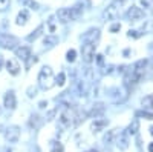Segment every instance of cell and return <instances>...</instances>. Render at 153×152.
<instances>
[{"label":"cell","mask_w":153,"mask_h":152,"mask_svg":"<svg viewBox=\"0 0 153 152\" xmlns=\"http://www.w3.org/2000/svg\"><path fill=\"white\" fill-rule=\"evenodd\" d=\"M121 6H123V0H115V2H112L103 12L104 20H117L121 16Z\"/></svg>","instance_id":"cell-4"},{"label":"cell","mask_w":153,"mask_h":152,"mask_svg":"<svg viewBox=\"0 0 153 152\" xmlns=\"http://www.w3.org/2000/svg\"><path fill=\"white\" fill-rule=\"evenodd\" d=\"M11 6V0H0V12L8 11Z\"/></svg>","instance_id":"cell-28"},{"label":"cell","mask_w":153,"mask_h":152,"mask_svg":"<svg viewBox=\"0 0 153 152\" xmlns=\"http://www.w3.org/2000/svg\"><path fill=\"white\" fill-rule=\"evenodd\" d=\"M51 152H65V148H63V145L60 142H52V145H51Z\"/></svg>","instance_id":"cell-26"},{"label":"cell","mask_w":153,"mask_h":152,"mask_svg":"<svg viewBox=\"0 0 153 152\" xmlns=\"http://www.w3.org/2000/svg\"><path fill=\"white\" fill-rule=\"evenodd\" d=\"M65 80H66V74L65 72H60L57 77H55V85L63 86V85H65Z\"/></svg>","instance_id":"cell-27"},{"label":"cell","mask_w":153,"mask_h":152,"mask_svg":"<svg viewBox=\"0 0 153 152\" xmlns=\"http://www.w3.org/2000/svg\"><path fill=\"white\" fill-rule=\"evenodd\" d=\"M19 2L22 3L23 8H29V9H34V11L40 9V5H38L37 2H34V0H19Z\"/></svg>","instance_id":"cell-20"},{"label":"cell","mask_w":153,"mask_h":152,"mask_svg":"<svg viewBox=\"0 0 153 152\" xmlns=\"http://www.w3.org/2000/svg\"><path fill=\"white\" fill-rule=\"evenodd\" d=\"M136 117H144L147 120H153V114L146 112V111H141V112H136Z\"/></svg>","instance_id":"cell-30"},{"label":"cell","mask_w":153,"mask_h":152,"mask_svg":"<svg viewBox=\"0 0 153 152\" xmlns=\"http://www.w3.org/2000/svg\"><path fill=\"white\" fill-rule=\"evenodd\" d=\"M57 19H58L60 23H68V22L74 20L71 8H61V9H58L57 11Z\"/></svg>","instance_id":"cell-10"},{"label":"cell","mask_w":153,"mask_h":152,"mask_svg":"<svg viewBox=\"0 0 153 152\" xmlns=\"http://www.w3.org/2000/svg\"><path fill=\"white\" fill-rule=\"evenodd\" d=\"M120 131H121V129H113V131H110V132L104 137V142H106V145H107V143H112V140H113V138L118 135V132H120Z\"/></svg>","instance_id":"cell-25"},{"label":"cell","mask_w":153,"mask_h":152,"mask_svg":"<svg viewBox=\"0 0 153 152\" xmlns=\"http://www.w3.org/2000/svg\"><path fill=\"white\" fill-rule=\"evenodd\" d=\"M37 60H38L37 57H32V55H29L26 60H25V61H26V69H29V68L34 65V63H37Z\"/></svg>","instance_id":"cell-31"},{"label":"cell","mask_w":153,"mask_h":152,"mask_svg":"<svg viewBox=\"0 0 153 152\" xmlns=\"http://www.w3.org/2000/svg\"><path fill=\"white\" fill-rule=\"evenodd\" d=\"M75 55H76V51H75V49H69L68 52H66L68 61H75Z\"/></svg>","instance_id":"cell-29"},{"label":"cell","mask_w":153,"mask_h":152,"mask_svg":"<svg viewBox=\"0 0 153 152\" xmlns=\"http://www.w3.org/2000/svg\"><path fill=\"white\" fill-rule=\"evenodd\" d=\"M146 66H147V60H139V61L135 63L129 71H127L126 77H124V85H126L127 89L135 88L139 82H141L143 75L146 72Z\"/></svg>","instance_id":"cell-1"},{"label":"cell","mask_w":153,"mask_h":152,"mask_svg":"<svg viewBox=\"0 0 153 152\" xmlns=\"http://www.w3.org/2000/svg\"><path fill=\"white\" fill-rule=\"evenodd\" d=\"M0 114H2V108H0Z\"/></svg>","instance_id":"cell-40"},{"label":"cell","mask_w":153,"mask_h":152,"mask_svg":"<svg viewBox=\"0 0 153 152\" xmlns=\"http://www.w3.org/2000/svg\"><path fill=\"white\" fill-rule=\"evenodd\" d=\"M120 29H121V23H115V25H112V26H110V32H117Z\"/></svg>","instance_id":"cell-33"},{"label":"cell","mask_w":153,"mask_h":152,"mask_svg":"<svg viewBox=\"0 0 153 152\" xmlns=\"http://www.w3.org/2000/svg\"><path fill=\"white\" fill-rule=\"evenodd\" d=\"M43 31H45V26H43V25H40V26H38L32 34H29V35L26 37V40H28V42H35V40L38 39V37H40V35L43 34Z\"/></svg>","instance_id":"cell-19"},{"label":"cell","mask_w":153,"mask_h":152,"mask_svg":"<svg viewBox=\"0 0 153 152\" xmlns=\"http://www.w3.org/2000/svg\"><path fill=\"white\" fill-rule=\"evenodd\" d=\"M100 39V29H89L84 35H83V40L84 42H91V43H97V40Z\"/></svg>","instance_id":"cell-14"},{"label":"cell","mask_w":153,"mask_h":152,"mask_svg":"<svg viewBox=\"0 0 153 152\" xmlns=\"http://www.w3.org/2000/svg\"><path fill=\"white\" fill-rule=\"evenodd\" d=\"M43 121H45V120L38 115V114H32L31 118H29V126H31V128H34V129H38V128L43 124Z\"/></svg>","instance_id":"cell-17"},{"label":"cell","mask_w":153,"mask_h":152,"mask_svg":"<svg viewBox=\"0 0 153 152\" xmlns=\"http://www.w3.org/2000/svg\"><path fill=\"white\" fill-rule=\"evenodd\" d=\"M117 146L121 149V151H126L127 148H129V140H127V135L124 134V132H118V135H117Z\"/></svg>","instance_id":"cell-15"},{"label":"cell","mask_w":153,"mask_h":152,"mask_svg":"<svg viewBox=\"0 0 153 152\" xmlns=\"http://www.w3.org/2000/svg\"><path fill=\"white\" fill-rule=\"evenodd\" d=\"M58 124L61 129H68L71 126L76 124V111L74 108H65V111L61 112V115L58 118Z\"/></svg>","instance_id":"cell-3"},{"label":"cell","mask_w":153,"mask_h":152,"mask_svg":"<svg viewBox=\"0 0 153 152\" xmlns=\"http://www.w3.org/2000/svg\"><path fill=\"white\" fill-rule=\"evenodd\" d=\"M71 11H72V16H74V20L75 19H78L80 16H81V12H83V5H75L74 8H71Z\"/></svg>","instance_id":"cell-24"},{"label":"cell","mask_w":153,"mask_h":152,"mask_svg":"<svg viewBox=\"0 0 153 152\" xmlns=\"http://www.w3.org/2000/svg\"><path fill=\"white\" fill-rule=\"evenodd\" d=\"M107 124H109V121H107L106 118H101L100 115H98V117H94V121L91 123V131H92L94 134H97V132H100V131H103Z\"/></svg>","instance_id":"cell-9"},{"label":"cell","mask_w":153,"mask_h":152,"mask_svg":"<svg viewBox=\"0 0 153 152\" xmlns=\"http://www.w3.org/2000/svg\"><path fill=\"white\" fill-rule=\"evenodd\" d=\"M141 105H143L144 109H153V94L144 97L143 101H141Z\"/></svg>","instance_id":"cell-22"},{"label":"cell","mask_w":153,"mask_h":152,"mask_svg":"<svg viewBox=\"0 0 153 152\" xmlns=\"http://www.w3.org/2000/svg\"><path fill=\"white\" fill-rule=\"evenodd\" d=\"M0 131H3V126L2 124H0Z\"/></svg>","instance_id":"cell-39"},{"label":"cell","mask_w":153,"mask_h":152,"mask_svg":"<svg viewBox=\"0 0 153 152\" xmlns=\"http://www.w3.org/2000/svg\"><path fill=\"white\" fill-rule=\"evenodd\" d=\"M57 43H58V37H55V35H46L45 39H43L45 48H52V46H55Z\"/></svg>","instance_id":"cell-18"},{"label":"cell","mask_w":153,"mask_h":152,"mask_svg":"<svg viewBox=\"0 0 153 152\" xmlns=\"http://www.w3.org/2000/svg\"><path fill=\"white\" fill-rule=\"evenodd\" d=\"M35 95H37V88L29 86V88H28V97H29V98H32V97H35Z\"/></svg>","instance_id":"cell-32"},{"label":"cell","mask_w":153,"mask_h":152,"mask_svg":"<svg viewBox=\"0 0 153 152\" xmlns=\"http://www.w3.org/2000/svg\"><path fill=\"white\" fill-rule=\"evenodd\" d=\"M3 65H5V60H3V55L0 54V71H2V68H3Z\"/></svg>","instance_id":"cell-34"},{"label":"cell","mask_w":153,"mask_h":152,"mask_svg":"<svg viewBox=\"0 0 153 152\" xmlns=\"http://www.w3.org/2000/svg\"><path fill=\"white\" fill-rule=\"evenodd\" d=\"M87 152H97V151L95 149H91V151H87Z\"/></svg>","instance_id":"cell-37"},{"label":"cell","mask_w":153,"mask_h":152,"mask_svg":"<svg viewBox=\"0 0 153 152\" xmlns=\"http://www.w3.org/2000/svg\"><path fill=\"white\" fill-rule=\"evenodd\" d=\"M5 65H6V71H8L11 75H19V72H20V65H19V61H17L16 58H9Z\"/></svg>","instance_id":"cell-12"},{"label":"cell","mask_w":153,"mask_h":152,"mask_svg":"<svg viewBox=\"0 0 153 152\" xmlns=\"http://www.w3.org/2000/svg\"><path fill=\"white\" fill-rule=\"evenodd\" d=\"M20 43V40L14 35L9 34H0V48L3 49H14L17 48V45Z\"/></svg>","instance_id":"cell-6"},{"label":"cell","mask_w":153,"mask_h":152,"mask_svg":"<svg viewBox=\"0 0 153 152\" xmlns=\"http://www.w3.org/2000/svg\"><path fill=\"white\" fill-rule=\"evenodd\" d=\"M28 20H29V12H28V9H22L19 14H17L16 23L19 25V26H25V25L28 23Z\"/></svg>","instance_id":"cell-16"},{"label":"cell","mask_w":153,"mask_h":152,"mask_svg":"<svg viewBox=\"0 0 153 152\" xmlns=\"http://www.w3.org/2000/svg\"><path fill=\"white\" fill-rule=\"evenodd\" d=\"M48 106V103H45V101H42V103H40V108H46Z\"/></svg>","instance_id":"cell-36"},{"label":"cell","mask_w":153,"mask_h":152,"mask_svg":"<svg viewBox=\"0 0 153 152\" xmlns=\"http://www.w3.org/2000/svg\"><path fill=\"white\" fill-rule=\"evenodd\" d=\"M103 111H104V105L103 103H97V105H94V109L91 111V115L92 117H98Z\"/></svg>","instance_id":"cell-23"},{"label":"cell","mask_w":153,"mask_h":152,"mask_svg":"<svg viewBox=\"0 0 153 152\" xmlns=\"http://www.w3.org/2000/svg\"><path fill=\"white\" fill-rule=\"evenodd\" d=\"M3 106H5L8 111H14V109H16V106H17V98H16L14 91H8V92L5 94Z\"/></svg>","instance_id":"cell-8"},{"label":"cell","mask_w":153,"mask_h":152,"mask_svg":"<svg viewBox=\"0 0 153 152\" xmlns=\"http://www.w3.org/2000/svg\"><path fill=\"white\" fill-rule=\"evenodd\" d=\"M95 51H97V45L91 43V42H84L83 48H81V55H83V61L84 63H92L95 58Z\"/></svg>","instance_id":"cell-5"},{"label":"cell","mask_w":153,"mask_h":152,"mask_svg":"<svg viewBox=\"0 0 153 152\" xmlns=\"http://www.w3.org/2000/svg\"><path fill=\"white\" fill-rule=\"evenodd\" d=\"M5 138L8 143H17L20 138V128L19 126H9V128L5 131Z\"/></svg>","instance_id":"cell-7"},{"label":"cell","mask_w":153,"mask_h":152,"mask_svg":"<svg viewBox=\"0 0 153 152\" xmlns=\"http://www.w3.org/2000/svg\"><path fill=\"white\" fill-rule=\"evenodd\" d=\"M6 152H11V151H9V149H8V151H6Z\"/></svg>","instance_id":"cell-41"},{"label":"cell","mask_w":153,"mask_h":152,"mask_svg":"<svg viewBox=\"0 0 153 152\" xmlns=\"http://www.w3.org/2000/svg\"><path fill=\"white\" fill-rule=\"evenodd\" d=\"M123 2H124V0H123Z\"/></svg>","instance_id":"cell-42"},{"label":"cell","mask_w":153,"mask_h":152,"mask_svg":"<svg viewBox=\"0 0 153 152\" xmlns=\"http://www.w3.org/2000/svg\"><path fill=\"white\" fill-rule=\"evenodd\" d=\"M150 134H152V135H153V128H150Z\"/></svg>","instance_id":"cell-38"},{"label":"cell","mask_w":153,"mask_h":152,"mask_svg":"<svg viewBox=\"0 0 153 152\" xmlns=\"http://www.w3.org/2000/svg\"><path fill=\"white\" fill-rule=\"evenodd\" d=\"M14 51H16V57L23 60V61L31 55V48L29 46H17V48H14Z\"/></svg>","instance_id":"cell-13"},{"label":"cell","mask_w":153,"mask_h":152,"mask_svg":"<svg viewBox=\"0 0 153 152\" xmlns=\"http://www.w3.org/2000/svg\"><path fill=\"white\" fill-rule=\"evenodd\" d=\"M38 86H40L43 91H48V89L55 86V77H54V72L51 69V66L42 68L40 74H38Z\"/></svg>","instance_id":"cell-2"},{"label":"cell","mask_w":153,"mask_h":152,"mask_svg":"<svg viewBox=\"0 0 153 152\" xmlns=\"http://www.w3.org/2000/svg\"><path fill=\"white\" fill-rule=\"evenodd\" d=\"M149 152H153V143L149 145Z\"/></svg>","instance_id":"cell-35"},{"label":"cell","mask_w":153,"mask_h":152,"mask_svg":"<svg viewBox=\"0 0 153 152\" xmlns=\"http://www.w3.org/2000/svg\"><path fill=\"white\" fill-rule=\"evenodd\" d=\"M138 129H139V121H138V120H133V121L130 123L129 128L126 129V132H124V134H126L127 137H129V135H135V134L138 132Z\"/></svg>","instance_id":"cell-21"},{"label":"cell","mask_w":153,"mask_h":152,"mask_svg":"<svg viewBox=\"0 0 153 152\" xmlns=\"http://www.w3.org/2000/svg\"><path fill=\"white\" fill-rule=\"evenodd\" d=\"M143 17H144V12L138 6H132V8H129V11H127V19H129L130 22H136V20L143 19Z\"/></svg>","instance_id":"cell-11"}]
</instances>
